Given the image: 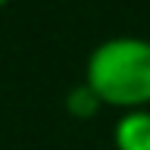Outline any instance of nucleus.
Wrapping results in <instances>:
<instances>
[{
    "mask_svg": "<svg viewBox=\"0 0 150 150\" xmlns=\"http://www.w3.org/2000/svg\"><path fill=\"white\" fill-rule=\"evenodd\" d=\"M63 106H66V112H69L72 119H78V122H88V119H94V116L100 112V100L94 97V91H91L84 81L66 91Z\"/></svg>",
    "mask_w": 150,
    "mask_h": 150,
    "instance_id": "7ed1b4c3",
    "label": "nucleus"
},
{
    "mask_svg": "<svg viewBox=\"0 0 150 150\" xmlns=\"http://www.w3.org/2000/svg\"><path fill=\"white\" fill-rule=\"evenodd\" d=\"M116 150H150V110L122 112L112 125Z\"/></svg>",
    "mask_w": 150,
    "mask_h": 150,
    "instance_id": "f03ea898",
    "label": "nucleus"
},
{
    "mask_svg": "<svg viewBox=\"0 0 150 150\" xmlns=\"http://www.w3.org/2000/svg\"><path fill=\"white\" fill-rule=\"evenodd\" d=\"M6 3H9V0H0V9H3V6H6Z\"/></svg>",
    "mask_w": 150,
    "mask_h": 150,
    "instance_id": "20e7f679",
    "label": "nucleus"
},
{
    "mask_svg": "<svg viewBox=\"0 0 150 150\" xmlns=\"http://www.w3.org/2000/svg\"><path fill=\"white\" fill-rule=\"evenodd\" d=\"M84 84L100 106L131 112L150 110V38L116 35L88 53Z\"/></svg>",
    "mask_w": 150,
    "mask_h": 150,
    "instance_id": "f257e3e1",
    "label": "nucleus"
}]
</instances>
